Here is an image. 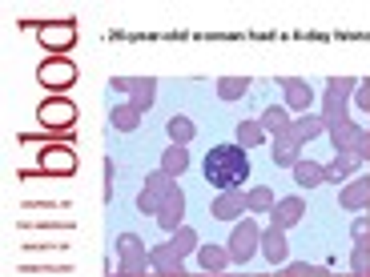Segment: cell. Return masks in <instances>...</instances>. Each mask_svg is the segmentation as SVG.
Here are the masks:
<instances>
[{
    "instance_id": "obj_27",
    "label": "cell",
    "mask_w": 370,
    "mask_h": 277,
    "mask_svg": "<svg viewBox=\"0 0 370 277\" xmlns=\"http://www.w3.org/2000/svg\"><path fill=\"white\" fill-rule=\"evenodd\" d=\"M322 125H326V121H318V116H298V121H294V137H298V141L318 137V133H322Z\"/></svg>"
},
{
    "instance_id": "obj_8",
    "label": "cell",
    "mask_w": 370,
    "mask_h": 277,
    "mask_svg": "<svg viewBox=\"0 0 370 277\" xmlns=\"http://www.w3.org/2000/svg\"><path fill=\"white\" fill-rule=\"evenodd\" d=\"M182 213H185V193L182 189H173V193H169V197H165V205H162V213H157V225H162V229H177V225H182Z\"/></svg>"
},
{
    "instance_id": "obj_2",
    "label": "cell",
    "mask_w": 370,
    "mask_h": 277,
    "mask_svg": "<svg viewBox=\"0 0 370 277\" xmlns=\"http://www.w3.org/2000/svg\"><path fill=\"white\" fill-rule=\"evenodd\" d=\"M37 121L48 129V137L52 133H61V137H72V121H77V105H72L69 96H52L45 101L41 109H37Z\"/></svg>"
},
{
    "instance_id": "obj_35",
    "label": "cell",
    "mask_w": 370,
    "mask_h": 277,
    "mask_svg": "<svg viewBox=\"0 0 370 277\" xmlns=\"http://www.w3.org/2000/svg\"><path fill=\"white\" fill-rule=\"evenodd\" d=\"M193 277H217V274H206V269H202V274H193Z\"/></svg>"
},
{
    "instance_id": "obj_15",
    "label": "cell",
    "mask_w": 370,
    "mask_h": 277,
    "mask_svg": "<svg viewBox=\"0 0 370 277\" xmlns=\"http://www.w3.org/2000/svg\"><path fill=\"white\" fill-rule=\"evenodd\" d=\"M270 153H274L278 165H298V137H294V129H290V133H282Z\"/></svg>"
},
{
    "instance_id": "obj_31",
    "label": "cell",
    "mask_w": 370,
    "mask_h": 277,
    "mask_svg": "<svg viewBox=\"0 0 370 277\" xmlns=\"http://www.w3.org/2000/svg\"><path fill=\"white\" fill-rule=\"evenodd\" d=\"M350 233H354L358 245H370V217H358V221L350 225Z\"/></svg>"
},
{
    "instance_id": "obj_21",
    "label": "cell",
    "mask_w": 370,
    "mask_h": 277,
    "mask_svg": "<svg viewBox=\"0 0 370 277\" xmlns=\"http://www.w3.org/2000/svg\"><path fill=\"white\" fill-rule=\"evenodd\" d=\"M262 129H270V133H278V137H282V133H290V129H294V125H290V116H286V109H266V113H262Z\"/></svg>"
},
{
    "instance_id": "obj_36",
    "label": "cell",
    "mask_w": 370,
    "mask_h": 277,
    "mask_svg": "<svg viewBox=\"0 0 370 277\" xmlns=\"http://www.w3.org/2000/svg\"><path fill=\"white\" fill-rule=\"evenodd\" d=\"M354 277H358V274H354Z\"/></svg>"
},
{
    "instance_id": "obj_6",
    "label": "cell",
    "mask_w": 370,
    "mask_h": 277,
    "mask_svg": "<svg viewBox=\"0 0 370 277\" xmlns=\"http://www.w3.org/2000/svg\"><path fill=\"white\" fill-rule=\"evenodd\" d=\"M257 241H262V233H257L254 221H242L237 229L230 233V261H237V265H246L250 257H254Z\"/></svg>"
},
{
    "instance_id": "obj_32",
    "label": "cell",
    "mask_w": 370,
    "mask_h": 277,
    "mask_svg": "<svg viewBox=\"0 0 370 277\" xmlns=\"http://www.w3.org/2000/svg\"><path fill=\"white\" fill-rule=\"evenodd\" d=\"M290 277H326L322 265H306V261H298V265H290Z\"/></svg>"
},
{
    "instance_id": "obj_28",
    "label": "cell",
    "mask_w": 370,
    "mask_h": 277,
    "mask_svg": "<svg viewBox=\"0 0 370 277\" xmlns=\"http://www.w3.org/2000/svg\"><path fill=\"white\" fill-rule=\"evenodd\" d=\"M262 133H266L262 125H254V121H242V125H237V145H246V149H250V145H257V141H262Z\"/></svg>"
},
{
    "instance_id": "obj_10",
    "label": "cell",
    "mask_w": 370,
    "mask_h": 277,
    "mask_svg": "<svg viewBox=\"0 0 370 277\" xmlns=\"http://www.w3.org/2000/svg\"><path fill=\"white\" fill-rule=\"evenodd\" d=\"M302 213H306V205H302V197H286V201H278V209H274V229H290L294 221H298Z\"/></svg>"
},
{
    "instance_id": "obj_11",
    "label": "cell",
    "mask_w": 370,
    "mask_h": 277,
    "mask_svg": "<svg viewBox=\"0 0 370 277\" xmlns=\"http://www.w3.org/2000/svg\"><path fill=\"white\" fill-rule=\"evenodd\" d=\"M294 181H298L302 189L322 185V181H326V165H318V161H298V165H294Z\"/></svg>"
},
{
    "instance_id": "obj_20",
    "label": "cell",
    "mask_w": 370,
    "mask_h": 277,
    "mask_svg": "<svg viewBox=\"0 0 370 277\" xmlns=\"http://www.w3.org/2000/svg\"><path fill=\"white\" fill-rule=\"evenodd\" d=\"M129 92H133V105L137 109H149L153 96H157V81H149V76L145 81H129Z\"/></svg>"
},
{
    "instance_id": "obj_30",
    "label": "cell",
    "mask_w": 370,
    "mask_h": 277,
    "mask_svg": "<svg viewBox=\"0 0 370 277\" xmlns=\"http://www.w3.org/2000/svg\"><path fill=\"white\" fill-rule=\"evenodd\" d=\"M246 209H254V213H262V209H274V197H270V189H254V193L246 197Z\"/></svg>"
},
{
    "instance_id": "obj_9",
    "label": "cell",
    "mask_w": 370,
    "mask_h": 277,
    "mask_svg": "<svg viewBox=\"0 0 370 277\" xmlns=\"http://www.w3.org/2000/svg\"><path fill=\"white\" fill-rule=\"evenodd\" d=\"M262 254L270 265H282L286 257H290V245H286V233L282 229H266L262 233Z\"/></svg>"
},
{
    "instance_id": "obj_24",
    "label": "cell",
    "mask_w": 370,
    "mask_h": 277,
    "mask_svg": "<svg viewBox=\"0 0 370 277\" xmlns=\"http://www.w3.org/2000/svg\"><path fill=\"white\" fill-rule=\"evenodd\" d=\"M169 137H173V145H189L193 141V121L189 116H173L169 121Z\"/></svg>"
},
{
    "instance_id": "obj_16",
    "label": "cell",
    "mask_w": 370,
    "mask_h": 277,
    "mask_svg": "<svg viewBox=\"0 0 370 277\" xmlns=\"http://www.w3.org/2000/svg\"><path fill=\"white\" fill-rule=\"evenodd\" d=\"M282 89H286V96H290V105H294V109H310L314 89H310L306 81H282Z\"/></svg>"
},
{
    "instance_id": "obj_5",
    "label": "cell",
    "mask_w": 370,
    "mask_h": 277,
    "mask_svg": "<svg viewBox=\"0 0 370 277\" xmlns=\"http://www.w3.org/2000/svg\"><path fill=\"white\" fill-rule=\"evenodd\" d=\"M37 41L48 48V52H57V57H65L72 45H77V24L72 21H57V24H41L37 28Z\"/></svg>"
},
{
    "instance_id": "obj_1",
    "label": "cell",
    "mask_w": 370,
    "mask_h": 277,
    "mask_svg": "<svg viewBox=\"0 0 370 277\" xmlns=\"http://www.w3.org/2000/svg\"><path fill=\"white\" fill-rule=\"evenodd\" d=\"M246 177H250V157L242 145H217L206 153V181L217 193H237Z\"/></svg>"
},
{
    "instance_id": "obj_29",
    "label": "cell",
    "mask_w": 370,
    "mask_h": 277,
    "mask_svg": "<svg viewBox=\"0 0 370 277\" xmlns=\"http://www.w3.org/2000/svg\"><path fill=\"white\" fill-rule=\"evenodd\" d=\"M350 265H354V274H358V277H370V245H354Z\"/></svg>"
},
{
    "instance_id": "obj_4",
    "label": "cell",
    "mask_w": 370,
    "mask_h": 277,
    "mask_svg": "<svg viewBox=\"0 0 370 277\" xmlns=\"http://www.w3.org/2000/svg\"><path fill=\"white\" fill-rule=\"evenodd\" d=\"M37 169L45 177H72L77 173V153H72L69 145H48V149H41Z\"/></svg>"
},
{
    "instance_id": "obj_13",
    "label": "cell",
    "mask_w": 370,
    "mask_h": 277,
    "mask_svg": "<svg viewBox=\"0 0 370 277\" xmlns=\"http://www.w3.org/2000/svg\"><path fill=\"white\" fill-rule=\"evenodd\" d=\"M326 129H330V137H334V145H338V149H354V145H358V137H362V133L350 125L347 116H342V121H330Z\"/></svg>"
},
{
    "instance_id": "obj_22",
    "label": "cell",
    "mask_w": 370,
    "mask_h": 277,
    "mask_svg": "<svg viewBox=\"0 0 370 277\" xmlns=\"http://www.w3.org/2000/svg\"><path fill=\"white\" fill-rule=\"evenodd\" d=\"M137 121H141V109H137V105H121V109H113V129H121V133L137 129Z\"/></svg>"
},
{
    "instance_id": "obj_18",
    "label": "cell",
    "mask_w": 370,
    "mask_h": 277,
    "mask_svg": "<svg viewBox=\"0 0 370 277\" xmlns=\"http://www.w3.org/2000/svg\"><path fill=\"white\" fill-rule=\"evenodd\" d=\"M185 165H189V153H185V145H173V149L165 153V161H162V173H165V177H182Z\"/></svg>"
},
{
    "instance_id": "obj_25",
    "label": "cell",
    "mask_w": 370,
    "mask_h": 277,
    "mask_svg": "<svg viewBox=\"0 0 370 277\" xmlns=\"http://www.w3.org/2000/svg\"><path fill=\"white\" fill-rule=\"evenodd\" d=\"M169 249H173L177 257L193 254V249H197V233H193V229H177V233H173V241H169Z\"/></svg>"
},
{
    "instance_id": "obj_33",
    "label": "cell",
    "mask_w": 370,
    "mask_h": 277,
    "mask_svg": "<svg viewBox=\"0 0 370 277\" xmlns=\"http://www.w3.org/2000/svg\"><path fill=\"white\" fill-rule=\"evenodd\" d=\"M358 109H362V113H370V81H362V85H358Z\"/></svg>"
},
{
    "instance_id": "obj_7",
    "label": "cell",
    "mask_w": 370,
    "mask_h": 277,
    "mask_svg": "<svg viewBox=\"0 0 370 277\" xmlns=\"http://www.w3.org/2000/svg\"><path fill=\"white\" fill-rule=\"evenodd\" d=\"M350 92H354V81H350V76H334V81H330V89H326V125L347 116Z\"/></svg>"
},
{
    "instance_id": "obj_14",
    "label": "cell",
    "mask_w": 370,
    "mask_h": 277,
    "mask_svg": "<svg viewBox=\"0 0 370 277\" xmlns=\"http://www.w3.org/2000/svg\"><path fill=\"white\" fill-rule=\"evenodd\" d=\"M358 161H362V157H358L354 149H342V153H338V161L326 169V181H342V177H350V173L358 169Z\"/></svg>"
},
{
    "instance_id": "obj_23",
    "label": "cell",
    "mask_w": 370,
    "mask_h": 277,
    "mask_svg": "<svg viewBox=\"0 0 370 277\" xmlns=\"http://www.w3.org/2000/svg\"><path fill=\"white\" fill-rule=\"evenodd\" d=\"M367 201H370V181H354L342 193V205L347 209H358V205H367Z\"/></svg>"
},
{
    "instance_id": "obj_3",
    "label": "cell",
    "mask_w": 370,
    "mask_h": 277,
    "mask_svg": "<svg viewBox=\"0 0 370 277\" xmlns=\"http://www.w3.org/2000/svg\"><path fill=\"white\" fill-rule=\"evenodd\" d=\"M37 81H41L48 92H65L72 81H77V65H72L69 57H48L45 65L37 69Z\"/></svg>"
},
{
    "instance_id": "obj_12",
    "label": "cell",
    "mask_w": 370,
    "mask_h": 277,
    "mask_svg": "<svg viewBox=\"0 0 370 277\" xmlns=\"http://www.w3.org/2000/svg\"><path fill=\"white\" fill-rule=\"evenodd\" d=\"M237 213H246V197L242 193H222L213 201V217H222V221H233Z\"/></svg>"
},
{
    "instance_id": "obj_17",
    "label": "cell",
    "mask_w": 370,
    "mask_h": 277,
    "mask_svg": "<svg viewBox=\"0 0 370 277\" xmlns=\"http://www.w3.org/2000/svg\"><path fill=\"white\" fill-rule=\"evenodd\" d=\"M197 261H202V269L206 274H217L226 261H230V249H217V245H202L197 249Z\"/></svg>"
},
{
    "instance_id": "obj_34",
    "label": "cell",
    "mask_w": 370,
    "mask_h": 277,
    "mask_svg": "<svg viewBox=\"0 0 370 277\" xmlns=\"http://www.w3.org/2000/svg\"><path fill=\"white\" fill-rule=\"evenodd\" d=\"M162 277H185V269H169V274H162Z\"/></svg>"
},
{
    "instance_id": "obj_26",
    "label": "cell",
    "mask_w": 370,
    "mask_h": 277,
    "mask_svg": "<svg viewBox=\"0 0 370 277\" xmlns=\"http://www.w3.org/2000/svg\"><path fill=\"white\" fill-rule=\"evenodd\" d=\"M149 261H153V265H157L162 274H169V269H182V257L173 254L169 245H162V249H153V254H149Z\"/></svg>"
},
{
    "instance_id": "obj_19",
    "label": "cell",
    "mask_w": 370,
    "mask_h": 277,
    "mask_svg": "<svg viewBox=\"0 0 370 277\" xmlns=\"http://www.w3.org/2000/svg\"><path fill=\"white\" fill-rule=\"evenodd\" d=\"M250 92V81L246 76H222L217 81V96L222 101H237V96H246Z\"/></svg>"
}]
</instances>
